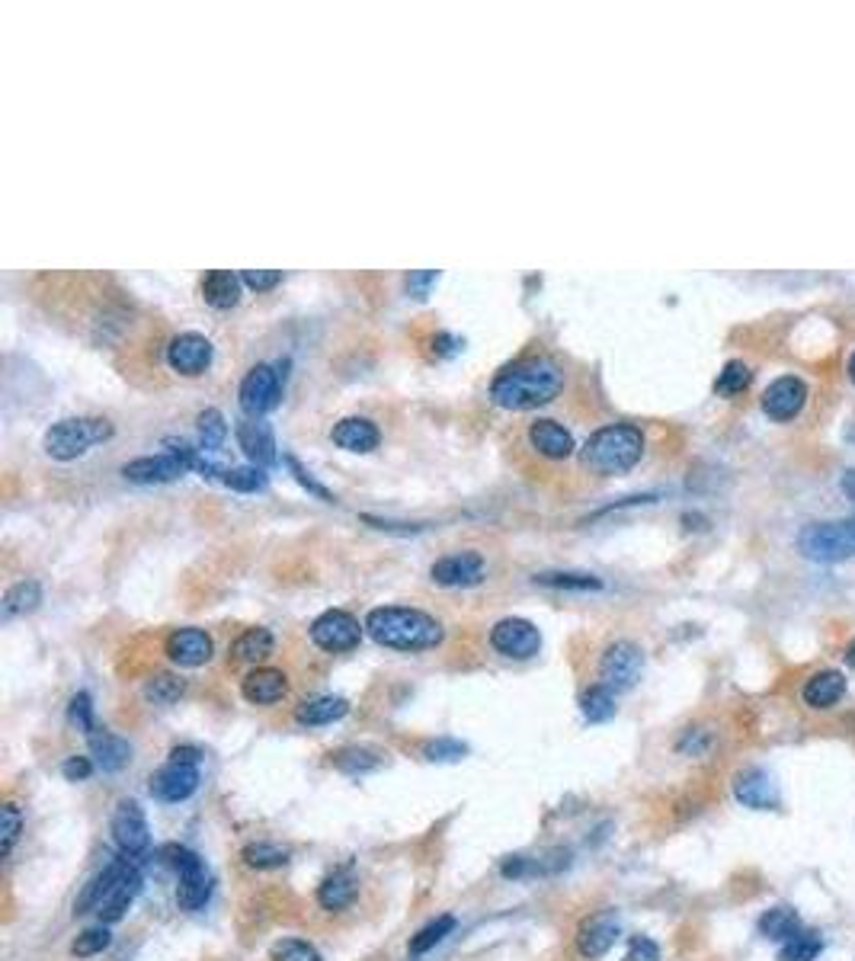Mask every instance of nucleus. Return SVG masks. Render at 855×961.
Listing matches in <instances>:
<instances>
[{
    "label": "nucleus",
    "mask_w": 855,
    "mask_h": 961,
    "mask_svg": "<svg viewBox=\"0 0 855 961\" xmlns=\"http://www.w3.org/2000/svg\"><path fill=\"white\" fill-rule=\"evenodd\" d=\"M580 712L590 724L609 721L615 715V692L609 686H603V683L590 686L587 692H583V699H580Z\"/></svg>",
    "instance_id": "c9c22d12"
},
{
    "label": "nucleus",
    "mask_w": 855,
    "mask_h": 961,
    "mask_svg": "<svg viewBox=\"0 0 855 961\" xmlns=\"http://www.w3.org/2000/svg\"><path fill=\"white\" fill-rule=\"evenodd\" d=\"M202 449H193L186 439H164V452L157 455H141L122 465V478L132 484H170L183 478L189 468H196Z\"/></svg>",
    "instance_id": "20e7f679"
},
{
    "label": "nucleus",
    "mask_w": 855,
    "mask_h": 961,
    "mask_svg": "<svg viewBox=\"0 0 855 961\" xmlns=\"http://www.w3.org/2000/svg\"><path fill=\"white\" fill-rule=\"evenodd\" d=\"M484 571L487 564L478 551H455V555L439 558L430 567V577L439 587H474L484 580Z\"/></svg>",
    "instance_id": "2eb2a0df"
},
{
    "label": "nucleus",
    "mask_w": 855,
    "mask_h": 961,
    "mask_svg": "<svg viewBox=\"0 0 855 961\" xmlns=\"http://www.w3.org/2000/svg\"><path fill=\"white\" fill-rule=\"evenodd\" d=\"M372 641L391 651H430L446 638V628L436 616L414 606H378L366 616Z\"/></svg>",
    "instance_id": "f03ea898"
},
{
    "label": "nucleus",
    "mask_w": 855,
    "mask_h": 961,
    "mask_svg": "<svg viewBox=\"0 0 855 961\" xmlns=\"http://www.w3.org/2000/svg\"><path fill=\"white\" fill-rule=\"evenodd\" d=\"M567 372L551 356H522L503 366L490 382V401L503 411H535L561 395Z\"/></svg>",
    "instance_id": "f257e3e1"
},
{
    "label": "nucleus",
    "mask_w": 855,
    "mask_h": 961,
    "mask_svg": "<svg viewBox=\"0 0 855 961\" xmlns=\"http://www.w3.org/2000/svg\"><path fill=\"white\" fill-rule=\"evenodd\" d=\"M529 446L542 455V459H551V462H564L577 449L574 433L561 427L558 420H548V417L529 423Z\"/></svg>",
    "instance_id": "a211bd4d"
},
{
    "label": "nucleus",
    "mask_w": 855,
    "mask_h": 961,
    "mask_svg": "<svg viewBox=\"0 0 855 961\" xmlns=\"http://www.w3.org/2000/svg\"><path fill=\"white\" fill-rule=\"evenodd\" d=\"M241 289H244V279L241 273H231V270H212L202 276V298L205 305L215 308V311H228L241 302Z\"/></svg>",
    "instance_id": "b1692460"
},
{
    "label": "nucleus",
    "mask_w": 855,
    "mask_h": 961,
    "mask_svg": "<svg viewBox=\"0 0 855 961\" xmlns=\"http://www.w3.org/2000/svg\"><path fill=\"white\" fill-rule=\"evenodd\" d=\"M276 648V638L269 628H247V632L231 644V654L234 660H247V664H257V660H266Z\"/></svg>",
    "instance_id": "7c9ffc66"
},
{
    "label": "nucleus",
    "mask_w": 855,
    "mask_h": 961,
    "mask_svg": "<svg viewBox=\"0 0 855 961\" xmlns=\"http://www.w3.org/2000/svg\"><path fill=\"white\" fill-rule=\"evenodd\" d=\"M490 648L510 660H529L542 651V632H538V625L529 619H519V616L500 619L490 628Z\"/></svg>",
    "instance_id": "9b49d317"
},
{
    "label": "nucleus",
    "mask_w": 855,
    "mask_h": 961,
    "mask_svg": "<svg viewBox=\"0 0 855 961\" xmlns=\"http://www.w3.org/2000/svg\"><path fill=\"white\" fill-rule=\"evenodd\" d=\"M0 821H4V827H0V856L7 859L13 853V846H17L20 833H23V814H20L17 805H13V801H7L4 811H0Z\"/></svg>",
    "instance_id": "a18cd8bd"
},
{
    "label": "nucleus",
    "mask_w": 855,
    "mask_h": 961,
    "mask_svg": "<svg viewBox=\"0 0 855 961\" xmlns=\"http://www.w3.org/2000/svg\"><path fill=\"white\" fill-rule=\"evenodd\" d=\"M625 961H660L657 942H651L647 936H635V939H631V945H628Z\"/></svg>",
    "instance_id": "603ef678"
},
{
    "label": "nucleus",
    "mask_w": 855,
    "mask_h": 961,
    "mask_svg": "<svg viewBox=\"0 0 855 961\" xmlns=\"http://www.w3.org/2000/svg\"><path fill=\"white\" fill-rule=\"evenodd\" d=\"M273 961H321V952L305 939H282L273 945Z\"/></svg>",
    "instance_id": "de8ad7c7"
},
{
    "label": "nucleus",
    "mask_w": 855,
    "mask_h": 961,
    "mask_svg": "<svg viewBox=\"0 0 855 961\" xmlns=\"http://www.w3.org/2000/svg\"><path fill=\"white\" fill-rule=\"evenodd\" d=\"M106 439H113V423L106 417H65L45 430L42 446L55 462H74Z\"/></svg>",
    "instance_id": "39448f33"
},
{
    "label": "nucleus",
    "mask_w": 855,
    "mask_h": 961,
    "mask_svg": "<svg viewBox=\"0 0 855 961\" xmlns=\"http://www.w3.org/2000/svg\"><path fill=\"white\" fill-rule=\"evenodd\" d=\"M183 689H186V683H183V680H177V676H170V673H157L154 680L148 683L145 696H148V699H154L157 705H170V702H177V699L183 696Z\"/></svg>",
    "instance_id": "49530a36"
},
{
    "label": "nucleus",
    "mask_w": 855,
    "mask_h": 961,
    "mask_svg": "<svg viewBox=\"0 0 855 961\" xmlns=\"http://www.w3.org/2000/svg\"><path fill=\"white\" fill-rule=\"evenodd\" d=\"M109 942H113V936H109L106 926H90V929H84V933L74 939L71 955H74V958H93V955L106 952Z\"/></svg>",
    "instance_id": "c03bdc74"
},
{
    "label": "nucleus",
    "mask_w": 855,
    "mask_h": 961,
    "mask_svg": "<svg viewBox=\"0 0 855 961\" xmlns=\"http://www.w3.org/2000/svg\"><path fill=\"white\" fill-rule=\"evenodd\" d=\"M218 484L231 487L237 494H257L269 484L266 471L260 465H234V468H218Z\"/></svg>",
    "instance_id": "473e14b6"
},
{
    "label": "nucleus",
    "mask_w": 855,
    "mask_h": 961,
    "mask_svg": "<svg viewBox=\"0 0 855 961\" xmlns=\"http://www.w3.org/2000/svg\"><path fill=\"white\" fill-rule=\"evenodd\" d=\"M820 952H823V939L817 933H811V929H801L798 936H791L782 945L779 961H817Z\"/></svg>",
    "instance_id": "ea45409f"
},
{
    "label": "nucleus",
    "mask_w": 855,
    "mask_h": 961,
    "mask_svg": "<svg viewBox=\"0 0 855 961\" xmlns=\"http://www.w3.org/2000/svg\"><path fill=\"white\" fill-rule=\"evenodd\" d=\"M362 632H366V625H359V619L350 616L346 609H327V612H321V616L314 619L311 628H308L311 641L318 644L321 651H327V654H346V651H353L356 644L362 641Z\"/></svg>",
    "instance_id": "1a4fd4ad"
},
{
    "label": "nucleus",
    "mask_w": 855,
    "mask_h": 961,
    "mask_svg": "<svg viewBox=\"0 0 855 961\" xmlns=\"http://www.w3.org/2000/svg\"><path fill=\"white\" fill-rule=\"evenodd\" d=\"M164 651L177 667L196 670V667H205L212 660L215 641H212L209 632H202V628H177V632L167 635Z\"/></svg>",
    "instance_id": "4468645a"
},
{
    "label": "nucleus",
    "mask_w": 855,
    "mask_h": 961,
    "mask_svg": "<svg viewBox=\"0 0 855 961\" xmlns=\"http://www.w3.org/2000/svg\"><path fill=\"white\" fill-rule=\"evenodd\" d=\"M282 462H285V468L292 471V478H295L298 484H302L311 497H318V500H324V503H337V494H334V491H327V487H324L318 478H314L311 471H308L302 462H298L292 452H285V455H282Z\"/></svg>",
    "instance_id": "79ce46f5"
},
{
    "label": "nucleus",
    "mask_w": 855,
    "mask_h": 961,
    "mask_svg": "<svg viewBox=\"0 0 855 961\" xmlns=\"http://www.w3.org/2000/svg\"><path fill=\"white\" fill-rule=\"evenodd\" d=\"M237 446H241L247 459L253 465H260V468L279 462L276 436H273V427H269L266 420H241V423H237Z\"/></svg>",
    "instance_id": "aec40b11"
},
{
    "label": "nucleus",
    "mask_w": 855,
    "mask_h": 961,
    "mask_svg": "<svg viewBox=\"0 0 855 961\" xmlns=\"http://www.w3.org/2000/svg\"><path fill=\"white\" fill-rule=\"evenodd\" d=\"M241 279H244V286L253 289V292H269V289H276L282 282V273L279 270H244Z\"/></svg>",
    "instance_id": "3c124183"
},
{
    "label": "nucleus",
    "mask_w": 855,
    "mask_h": 961,
    "mask_svg": "<svg viewBox=\"0 0 855 961\" xmlns=\"http://www.w3.org/2000/svg\"><path fill=\"white\" fill-rule=\"evenodd\" d=\"M807 401V388L801 378L795 375H785V378H775V382L763 391V411L772 420H791Z\"/></svg>",
    "instance_id": "6ab92c4d"
},
{
    "label": "nucleus",
    "mask_w": 855,
    "mask_h": 961,
    "mask_svg": "<svg viewBox=\"0 0 855 961\" xmlns=\"http://www.w3.org/2000/svg\"><path fill=\"white\" fill-rule=\"evenodd\" d=\"M644 455V433L635 423H606L590 433L583 446V465L596 475H625Z\"/></svg>",
    "instance_id": "7ed1b4c3"
},
{
    "label": "nucleus",
    "mask_w": 855,
    "mask_h": 961,
    "mask_svg": "<svg viewBox=\"0 0 855 961\" xmlns=\"http://www.w3.org/2000/svg\"><path fill=\"white\" fill-rule=\"evenodd\" d=\"M535 584L538 587H548V590H599L603 587V580L596 574H583V571H542L535 574Z\"/></svg>",
    "instance_id": "f704fd0d"
},
{
    "label": "nucleus",
    "mask_w": 855,
    "mask_h": 961,
    "mask_svg": "<svg viewBox=\"0 0 855 961\" xmlns=\"http://www.w3.org/2000/svg\"><path fill=\"white\" fill-rule=\"evenodd\" d=\"M285 366L289 362H279V366H269V362H257L247 375L241 388H237V401H241V411L250 420H260L263 414H269L282 398V378H285Z\"/></svg>",
    "instance_id": "423d86ee"
},
{
    "label": "nucleus",
    "mask_w": 855,
    "mask_h": 961,
    "mask_svg": "<svg viewBox=\"0 0 855 961\" xmlns=\"http://www.w3.org/2000/svg\"><path fill=\"white\" fill-rule=\"evenodd\" d=\"M436 279H439V270H417V273H410V276H407V292L414 295V298H426V295H430V286H436Z\"/></svg>",
    "instance_id": "864d4df0"
},
{
    "label": "nucleus",
    "mask_w": 855,
    "mask_h": 961,
    "mask_svg": "<svg viewBox=\"0 0 855 961\" xmlns=\"http://www.w3.org/2000/svg\"><path fill=\"white\" fill-rule=\"evenodd\" d=\"M212 356H215V346L209 337L193 334V330H186V334L173 337L167 346V366L173 372H180L186 378H196L205 369L212 366Z\"/></svg>",
    "instance_id": "f8f14e48"
},
{
    "label": "nucleus",
    "mask_w": 855,
    "mask_h": 961,
    "mask_svg": "<svg viewBox=\"0 0 855 961\" xmlns=\"http://www.w3.org/2000/svg\"><path fill=\"white\" fill-rule=\"evenodd\" d=\"M644 673V651L635 641H615L599 657V683L612 692L631 689Z\"/></svg>",
    "instance_id": "9d476101"
},
{
    "label": "nucleus",
    "mask_w": 855,
    "mask_h": 961,
    "mask_svg": "<svg viewBox=\"0 0 855 961\" xmlns=\"http://www.w3.org/2000/svg\"><path fill=\"white\" fill-rule=\"evenodd\" d=\"M849 375H852V382H855V353H852V362H849Z\"/></svg>",
    "instance_id": "bf43d9fd"
},
{
    "label": "nucleus",
    "mask_w": 855,
    "mask_h": 961,
    "mask_svg": "<svg viewBox=\"0 0 855 961\" xmlns=\"http://www.w3.org/2000/svg\"><path fill=\"white\" fill-rule=\"evenodd\" d=\"M241 859H244L247 869L266 872V869H282V865L289 862V853H285V849L276 846V843H250V846H244Z\"/></svg>",
    "instance_id": "4c0bfd02"
},
{
    "label": "nucleus",
    "mask_w": 855,
    "mask_h": 961,
    "mask_svg": "<svg viewBox=\"0 0 855 961\" xmlns=\"http://www.w3.org/2000/svg\"><path fill=\"white\" fill-rule=\"evenodd\" d=\"M759 933L772 942H788L801 933V917L791 907H772L759 917Z\"/></svg>",
    "instance_id": "2f4dec72"
},
{
    "label": "nucleus",
    "mask_w": 855,
    "mask_h": 961,
    "mask_svg": "<svg viewBox=\"0 0 855 961\" xmlns=\"http://www.w3.org/2000/svg\"><path fill=\"white\" fill-rule=\"evenodd\" d=\"M465 744H458L455 737H439V740H430V744L423 747V756L426 760H433V763H452V760H462L465 756Z\"/></svg>",
    "instance_id": "09e8293b"
},
{
    "label": "nucleus",
    "mask_w": 855,
    "mask_h": 961,
    "mask_svg": "<svg viewBox=\"0 0 855 961\" xmlns=\"http://www.w3.org/2000/svg\"><path fill=\"white\" fill-rule=\"evenodd\" d=\"M846 660H849V667H855V641L849 644V651H846Z\"/></svg>",
    "instance_id": "13d9d810"
},
{
    "label": "nucleus",
    "mask_w": 855,
    "mask_h": 961,
    "mask_svg": "<svg viewBox=\"0 0 855 961\" xmlns=\"http://www.w3.org/2000/svg\"><path fill=\"white\" fill-rule=\"evenodd\" d=\"M285 692H289V676L276 667L250 670L241 683V696L250 705H276L279 699H285Z\"/></svg>",
    "instance_id": "412c9836"
},
{
    "label": "nucleus",
    "mask_w": 855,
    "mask_h": 961,
    "mask_svg": "<svg viewBox=\"0 0 855 961\" xmlns=\"http://www.w3.org/2000/svg\"><path fill=\"white\" fill-rule=\"evenodd\" d=\"M843 692H846L843 673H839V670H820V673L811 676V680H807L804 702L811 708H830V705H836L839 699H843Z\"/></svg>",
    "instance_id": "c85d7f7f"
},
{
    "label": "nucleus",
    "mask_w": 855,
    "mask_h": 961,
    "mask_svg": "<svg viewBox=\"0 0 855 961\" xmlns=\"http://www.w3.org/2000/svg\"><path fill=\"white\" fill-rule=\"evenodd\" d=\"M125 865H129V859H113L109 865H103V872L93 875V878H90V885L84 888V894L77 897L74 913H97V910H100V904L106 901V894L113 891V885L122 878Z\"/></svg>",
    "instance_id": "bb28decb"
},
{
    "label": "nucleus",
    "mask_w": 855,
    "mask_h": 961,
    "mask_svg": "<svg viewBox=\"0 0 855 961\" xmlns=\"http://www.w3.org/2000/svg\"><path fill=\"white\" fill-rule=\"evenodd\" d=\"M356 894H359V881L353 878V872H334L330 878H324V885L318 888V904L324 910H346L353 901H356Z\"/></svg>",
    "instance_id": "c756f323"
},
{
    "label": "nucleus",
    "mask_w": 855,
    "mask_h": 961,
    "mask_svg": "<svg viewBox=\"0 0 855 961\" xmlns=\"http://www.w3.org/2000/svg\"><path fill=\"white\" fill-rule=\"evenodd\" d=\"M87 744H90V753H93V760H97V766L103 769V773H119L122 766H129L132 760V747H129V740H122L119 734L113 731H90L87 734Z\"/></svg>",
    "instance_id": "5701e85b"
},
{
    "label": "nucleus",
    "mask_w": 855,
    "mask_h": 961,
    "mask_svg": "<svg viewBox=\"0 0 855 961\" xmlns=\"http://www.w3.org/2000/svg\"><path fill=\"white\" fill-rule=\"evenodd\" d=\"M61 773H65L68 782H84L93 773V763L87 760V756H68L65 766H61Z\"/></svg>",
    "instance_id": "5fc2aeb1"
},
{
    "label": "nucleus",
    "mask_w": 855,
    "mask_h": 961,
    "mask_svg": "<svg viewBox=\"0 0 855 961\" xmlns=\"http://www.w3.org/2000/svg\"><path fill=\"white\" fill-rule=\"evenodd\" d=\"M334 766L340 773H350V776H362V773H372V769L382 766V756L366 750V747H346L334 753Z\"/></svg>",
    "instance_id": "58836bf2"
},
{
    "label": "nucleus",
    "mask_w": 855,
    "mask_h": 961,
    "mask_svg": "<svg viewBox=\"0 0 855 961\" xmlns=\"http://www.w3.org/2000/svg\"><path fill=\"white\" fill-rule=\"evenodd\" d=\"M350 712V702L340 696H314L295 708V721L305 724V728H321V724H334L346 718Z\"/></svg>",
    "instance_id": "cd10ccee"
},
{
    "label": "nucleus",
    "mask_w": 855,
    "mask_h": 961,
    "mask_svg": "<svg viewBox=\"0 0 855 961\" xmlns=\"http://www.w3.org/2000/svg\"><path fill=\"white\" fill-rule=\"evenodd\" d=\"M798 548L811 561H839L855 555V519L843 523H814L801 532Z\"/></svg>",
    "instance_id": "0eeeda50"
},
{
    "label": "nucleus",
    "mask_w": 855,
    "mask_h": 961,
    "mask_svg": "<svg viewBox=\"0 0 855 961\" xmlns=\"http://www.w3.org/2000/svg\"><path fill=\"white\" fill-rule=\"evenodd\" d=\"M113 840L125 856H141L151 846L148 817L135 801H119L113 811Z\"/></svg>",
    "instance_id": "ddd939ff"
},
{
    "label": "nucleus",
    "mask_w": 855,
    "mask_h": 961,
    "mask_svg": "<svg viewBox=\"0 0 855 961\" xmlns=\"http://www.w3.org/2000/svg\"><path fill=\"white\" fill-rule=\"evenodd\" d=\"M68 721L74 724L77 731H84V734L97 731V721H93V705H90L87 692H77V696L71 699V705H68Z\"/></svg>",
    "instance_id": "8fccbe9b"
},
{
    "label": "nucleus",
    "mask_w": 855,
    "mask_h": 961,
    "mask_svg": "<svg viewBox=\"0 0 855 961\" xmlns=\"http://www.w3.org/2000/svg\"><path fill=\"white\" fill-rule=\"evenodd\" d=\"M843 491L855 500V471H846V478H843Z\"/></svg>",
    "instance_id": "4d7b16f0"
},
{
    "label": "nucleus",
    "mask_w": 855,
    "mask_h": 961,
    "mask_svg": "<svg viewBox=\"0 0 855 961\" xmlns=\"http://www.w3.org/2000/svg\"><path fill=\"white\" fill-rule=\"evenodd\" d=\"M734 795L740 805L756 808V811H772L779 805V792H775V785L766 773H759V769H750V773H740L734 782Z\"/></svg>",
    "instance_id": "a878e982"
},
{
    "label": "nucleus",
    "mask_w": 855,
    "mask_h": 961,
    "mask_svg": "<svg viewBox=\"0 0 855 961\" xmlns=\"http://www.w3.org/2000/svg\"><path fill=\"white\" fill-rule=\"evenodd\" d=\"M138 891H141V875H138L135 865L129 862V865H125L122 878L116 881L113 891H109V894H106V901L100 904L97 917H100L103 923H116V920H122V917H125V910H129V907H132V901L138 897Z\"/></svg>",
    "instance_id": "393cba45"
},
{
    "label": "nucleus",
    "mask_w": 855,
    "mask_h": 961,
    "mask_svg": "<svg viewBox=\"0 0 855 961\" xmlns=\"http://www.w3.org/2000/svg\"><path fill=\"white\" fill-rule=\"evenodd\" d=\"M170 760H177V763H193V766H199L202 753H199L196 747H173V750H170Z\"/></svg>",
    "instance_id": "6e6d98bb"
},
{
    "label": "nucleus",
    "mask_w": 855,
    "mask_h": 961,
    "mask_svg": "<svg viewBox=\"0 0 855 961\" xmlns=\"http://www.w3.org/2000/svg\"><path fill=\"white\" fill-rule=\"evenodd\" d=\"M42 603V587L36 584V580H20V584H13L7 593H4V619H17V616H26V612H33L36 606Z\"/></svg>",
    "instance_id": "72a5a7b5"
},
{
    "label": "nucleus",
    "mask_w": 855,
    "mask_h": 961,
    "mask_svg": "<svg viewBox=\"0 0 855 961\" xmlns=\"http://www.w3.org/2000/svg\"><path fill=\"white\" fill-rule=\"evenodd\" d=\"M330 439H334L340 449L362 455V452L378 449V443H382V433H378V427L369 417H343V420L334 423Z\"/></svg>",
    "instance_id": "4be33fe9"
},
{
    "label": "nucleus",
    "mask_w": 855,
    "mask_h": 961,
    "mask_svg": "<svg viewBox=\"0 0 855 961\" xmlns=\"http://www.w3.org/2000/svg\"><path fill=\"white\" fill-rule=\"evenodd\" d=\"M750 369L747 366H743V362H727V366L721 369V375L715 378V395H721V398H734V395H740V391H747V385H750Z\"/></svg>",
    "instance_id": "a19ab883"
},
{
    "label": "nucleus",
    "mask_w": 855,
    "mask_h": 961,
    "mask_svg": "<svg viewBox=\"0 0 855 961\" xmlns=\"http://www.w3.org/2000/svg\"><path fill=\"white\" fill-rule=\"evenodd\" d=\"M170 865L177 869L180 878V888H177V904L180 910H199L209 904L212 897V875L205 869V862L193 853V849H183V846H170L167 849Z\"/></svg>",
    "instance_id": "6e6552de"
},
{
    "label": "nucleus",
    "mask_w": 855,
    "mask_h": 961,
    "mask_svg": "<svg viewBox=\"0 0 855 961\" xmlns=\"http://www.w3.org/2000/svg\"><path fill=\"white\" fill-rule=\"evenodd\" d=\"M196 789H199V766H193V763L167 760V766H161L151 776V795L157 801H170V805L186 801Z\"/></svg>",
    "instance_id": "dca6fc26"
},
{
    "label": "nucleus",
    "mask_w": 855,
    "mask_h": 961,
    "mask_svg": "<svg viewBox=\"0 0 855 961\" xmlns=\"http://www.w3.org/2000/svg\"><path fill=\"white\" fill-rule=\"evenodd\" d=\"M615 939H619V917H615L612 910L593 913V917H587L577 929V952L583 958L596 961L612 949Z\"/></svg>",
    "instance_id": "f3484780"
},
{
    "label": "nucleus",
    "mask_w": 855,
    "mask_h": 961,
    "mask_svg": "<svg viewBox=\"0 0 855 961\" xmlns=\"http://www.w3.org/2000/svg\"><path fill=\"white\" fill-rule=\"evenodd\" d=\"M196 427H199V449L202 452H218L221 446H225L228 423H225V414L215 411V407H205L196 420Z\"/></svg>",
    "instance_id": "e433bc0d"
},
{
    "label": "nucleus",
    "mask_w": 855,
    "mask_h": 961,
    "mask_svg": "<svg viewBox=\"0 0 855 961\" xmlns=\"http://www.w3.org/2000/svg\"><path fill=\"white\" fill-rule=\"evenodd\" d=\"M452 929H455V917H439V920H433L430 926H423L420 933L410 939V952H414V955L430 952L433 945H439L442 939L452 933Z\"/></svg>",
    "instance_id": "37998d69"
}]
</instances>
